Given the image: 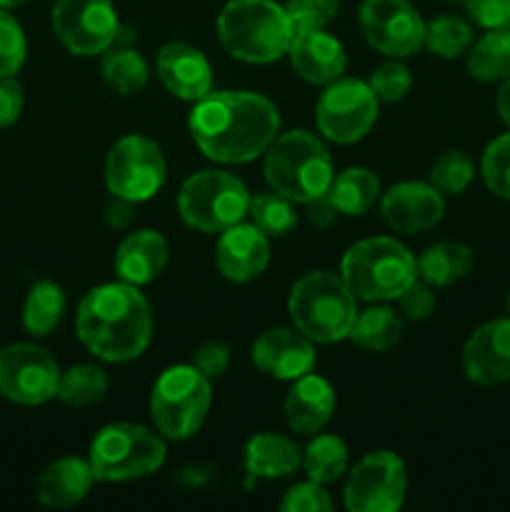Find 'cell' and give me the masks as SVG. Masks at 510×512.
Wrapping results in <instances>:
<instances>
[{
    "label": "cell",
    "mask_w": 510,
    "mask_h": 512,
    "mask_svg": "<svg viewBox=\"0 0 510 512\" xmlns=\"http://www.w3.org/2000/svg\"><path fill=\"white\" fill-rule=\"evenodd\" d=\"M473 160L463 150H445L430 170V183L443 195H460L473 183Z\"/></svg>",
    "instance_id": "d590c367"
},
{
    "label": "cell",
    "mask_w": 510,
    "mask_h": 512,
    "mask_svg": "<svg viewBox=\"0 0 510 512\" xmlns=\"http://www.w3.org/2000/svg\"><path fill=\"white\" fill-rule=\"evenodd\" d=\"M65 313V293L53 280H38L23 305V328L33 338H45L58 328Z\"/></svg>",
    "instance_id": "83f0119b"
},
{
    "label": "cell",
    "mask_w": 510,
    "mask_h": 512,
    "mask_svg": "<svg viewBox=\"0 0 510 512\" xmlns=\"http://www.w3.org/2000/svg\"><path fill=\"white\" fill-rule=\"evenodd\" d=\"M210 400V380L195 365H173L155 383L150 415L165 438L185 440L200 430Z\"/></svg>",
    "instance_id": "ba28073f"
},
{
    "label": "cell",
    "mask_w": 510,
    "mask_h": 512,
    "mask_svg": "<svg viewBox=\"0 0 510 512\" xmlns=\"http://www.w3.org/2000/svg\"><path fill=\"white\" fill-rule=\"evenodd\" d=\"M60 368L48 350L13 343L0 350V395L18 405H43L58 395Z\"/></svg>",
    "instance_id": "7c38bea8"
},
{
    "label": "cell",
    "mask_w": 510,
    "mask_h": 512,
    "mask_svg": "<svg viewBox=\"0 0 510 512\" xmlns=\"http://www.w3.org/2000/svg\"><path fill=\"white\" fill-rule=\"evenodd\" d=\"M375 120H378V98L363 80H333L315 105L318 130L340 145L358 143L370 133Z\"/></svg>",
    "instance_id": "8fae6325"
},
{
    "label": "cell",
    "mask_w": 510,
    "mask_h": 512,
    "mask_svg": "<svg viewBox=\"0 0 510 512\" xmlns=\"http://www.w3.org/2000/svg\"><path fill=\"white\" fill-rule=\"evenodd\" d=\"M308 210H305V215H308V223L315 225V228H330V225L335 223V218H338V208L333 205V200H330V195H320V198L310 200Z\"/></svg>",
    "instance_id": "bcb514c9"
},
{
    "label": "cell",
    "mask_w": 510,
    "mask_h": 512,
    "mask_svg": "<svg viewBox=\"0 0 510 512\" xmlns=\"http://www.w3.org/2000/svg\"><path fill=\"white\" fill-rule=\"evenodd\" d=\"M445 215L443 193L433 183H398L385 193L383 218L398 233H423Z\"/></svg>",
    "instance_id": "2e32d148"
},
{
    "label": "cell",
    "mask_w": 510,
    "mask_h": 512,
    "mask_svg": "<svg viewBox=\"0 0 510 512\" xmlns=\"http://www.w3.org/2000/svg\"><path fill=\"white\" fill-rule=\"evenodd\" d=\"M158 78L175 98L198 103L210 93L213 70L198 48L188 43H168L158 53Z\"/></svg>",
    "instance_id": "44dd1931"
},
{
    "label": "cell",
    "mask_w": 510,
    "mask_h": 512,
    "mask_svg": "<svg viewBox=\"0 0 510 512\" xmlns=\"http://www.w3.org/2000/svg\"><path fill=\"white\" fill-rule=\"evenodd\" d=\"M193 365L205 375L208 380L220 378L230 365V348L223 343H205L200 345L195 353Z\"/></svg>",
    "instance_id": "ee69618b"
},
{
    "label": "cell",
    "mask_w": 510,
    "mask_h": 512,
    "mask_svg": "<svg viewBox=\"0 0 510 512\" xmlns=\"http://www.w3.org/2000/svg\"><path fill=\"white\" fill-rule=\"evenodd\" d=\"M460 3L480 28H510V0H460Z\"/></svg>",
    "instance_id": "b9f144b4"
},
{
    "label": "cell",
    "mask_w": 510,
    "mask_h": 512,
    "mask_svg": "<svg viewBox=\"0 0 510 512\" xmlns=\"http://www.w3.org/2000/svg\"><path fill=\"white\" fill-rule=\"evenodd\" d=\"M400 335H403L400 315H395V310L385 308V305H375V308H368L355 318L348 338H353L358 348L370 350V353H383L398 343Z\"/></svg>",
    "instance_id": "f546056e"
},
{
    "label": "cell",
    "mask_w": 510,
    "mask_h": 512,
    "mask_svg": "<svg viewBox=\"0 0 510 512\" xmlns=\"http://www.w3.org/2000/svg\"><path fill=\"white\" fill-rule=\"evenodd\" d=\"M368 85L375 98L383 100V103H395V100H403L408 95L413 78H410V70L403 63H398V58H393L370 73Z\"/></svg>",
    "instance_id": "f35d334b"
},
{
    "label": "cell",
    "mask_w": 510,
    "mask_h": 512,
    "mask_svg": "<svg viewBox=\"0 0 510 512\" xmlns=\"http://www.w3.org/2000/svg\"><path fill=\"white\" fill-rule=\"evenodd\" d=\"M495 108H498L500 120L510 128V75L500 80L498 95H495Z\"/></svg>",
    "instance_id": "c3c4849f"
},
{
    "label": "cell",
    "mask_w": 510,
    "mask_h": 512,
    "mask_svg": "<svg viewBox=\"0 0 510 512\" xmlns=\"http://www.w3.org/2000/svg\"><path fill=\"white\" fill-rule=\"evenodd\" d=\"M340 215H363L380 195V180L368 168H348L333 178L328 190Z\"/></svg>",
    "instance_id": "f1b7e54d"
},
{
    "label": "cell",
    "mask_w": 510,
    "mask_h": 512,
    "mask_svg": "<svg viewBox=\"0 0 510 512\" xmlns=\"http://www.w3.org/2000/svg\"><path fill=\"white\" fill-rule=\"evenodd\" d=\"M360 25L365 40L388 58H408L423 48L425 23L408 0H363Z\"/></svg>",
    "instance_id": "9a60e30c"
},
{
    "label": "cell",
    "mask_w": 510,
    "mask_h": 512,
    "mask_svg": "<svg viewBox=\"0 0 510 512\" xmlns=\"http://www.w3.org/2000/svg\"><path fill=\"white\" fill-rule=\"evenodd\" d=\"M400 310L408 315L410 320H428L435 310V293L433 285L428 283H410L403 293L398 295Z\"/></svg>",
    "instance_id": "7bdbcfd3"
},
{
    "label": "cell",
    "mask_w": 510,
    "mask_h": 512,
    "mask_svg": "<svg viewBox=\"0 0 510 512\" xmlns=\"http://www.w3.org/2000/svg\"><path fill=\"white\" fill-rule=\"evenodd\" d=\"M248 213L255 228L263 230L265 235H288L298 223L293 200L280 193H260L250 198Z\"/></svg>",
    "instance_id": "e575fe53"
},
{
    "label": "cell",
    "mask_w": 510,
    "mask_h": 512,
    "mask_svg": "<svg viewBox=\"0 0 510 512\" xmlns=\"http://www.w3.org/2000/svg\"><path fill=\"white\" fill-rule=\"evenodd\" d=\"M223 48L243 63H273L288 53L295 30L285 5L273 0H233L218 18Z\"/></svg>",
    "instance_id": "3957f363"
},
{
    "label": "cell",
    "mask_w": 510,
    "mask_h": 512,
    "mask_svg": "<svg viewBox=\"0 0 510 512\" xmlns=\"http://www.w3.org/2000/svg\"><path fill=\"white\" fill-rule=\"evenodd\" d=\"M283 512H328L333 510V500L325 493L320 483H300L285 493L283 503H280Z\"/></svg>",
    "instance_id": "60d3db41"
},
{
    "label": "cell",
    "mask_w": 510,
    "mask_h": 512,
    "mask_svg": "<svg viewBox=\"0 0 510 512\" xmlns=\"http://www.w3.org/2000/svg\"><path fill=\"white\" fill-rule=\"evenodd\" d=\"M168 265V243L155 230H138L120 243L115 253V273L123 283L148 285Z\"/></svg>",
    "instance_id": "603a6c76"
},
{
    "label": "cell",
    "mask_w": 510,
    "mask_h": 512,
    "mask_svg": "<svg viewBox=\"0 0 510 512\" xmlns=\"http://www.w3.org/2000/svg\"><path fill=\"white\" fill-rule=\"evenodd\" d=\"M28 43L18 20L0 8V78H13L25 63Z\"/></svg>",
    "instance_id": "74e56055"
},
{
    "label": "cell",
    "mask_w": 510,
    "mask_h": 512,
    "mask_svg": "<svg viewBox=\"0 0 510 512\" xmlns=\"http://www.w3.org/2000/svg\"><path fill=\"white\" fill-rule=\"evenodd\" d=\"M270 263L268 235L255 225H240L223 230L218 250H215V265L220 273L233 283H248L263 275Z\"/></svg>",
    "instance_id": "d6986e66"
},
{
    "label": "cell",
    "mask_w": 510,
    "mask_h": 512,
    "mask_svg": "<svg viewBox=\"0 0 510 512\" xmlns=\"http://www.w3.org/2000/svg\"><path fill=\"white\" fill-rule=\"evenodd\" d=\"M265 180L293 203H310L330 190L333 160L328 148L308 130L278 135L265 150Z\"/></svg>",
    "instance_id": "277c9868"
},
{
    "label": "cell",
    "mask_w": 510,
    "mask_h": 512,
    "mask_svg": "<svg viewBox=\"0 0 510 512\" xmlns=\"http://www.w3.org/2000/svg\"><path fill=\"white\" fill-rule=\"evenodd\" d=\"M293 30L325 28L338 15V0H288L285 3Z\"/></svg>",
    "instance_id": "ab89813d"
},
{
    "label": "cell",
    "mask_w": 510,
    "mask_h": 512,
    "mask_svg": "<svg viewBox=\"0 0 510 512\" xmlns=\"http://www.w3.org/2000/svg\"><path fill=\"white\" fill-rule=\"evenodd\" d=\"M50 20L58 40L73 55L105 53L120 33L110 0H55Z\"/></svg>",
    "instance_id": "4fadbf2b"
},
{
    "label": "cell",
    "mask_w": 510,
    "mask_h": 512,
    "mask_svg": "<svg viewBox=\"0 0 510 512\" xmlns=\"http://www.w3.org/2000/svg\"><path fill=\"white\" fill-rule=\"evenodd\" d=\"M153 335L148 300L130 283L93 288L78 308V338L108 363H125L145 353Z\"/></svg>",
    "instance_id": "7a4b0ae2"
},
{
    "label": "cell",
    "mask_w": 510,
    "mask_h": 512,
    "mask_svg": "<svg viewBox=\"0 0 510 512\" xmlns=\"http://www.w3.org/2000/svg\"><path fill=\"white\" fill-rule=\"evenodd\" d=\"M190 133L215 163H250L273 145L280 113L258 93H208L190 113Z\"/></svg>",
    "instance_id": "6da1fadb"
},
{
    "label": "cell",
    "mask_w": 510,
    "mask_h": 512,
    "mask_svg": "<svg viewBox=\"0 0 510 512\" xmlns=\"http://www.w3.org/2000/svg\"><path fill=\"white\" fill-rule=\"evenodd\" d=\"M133 200H125V198H115L113 203L108 205V213H105V218H108V225L115 230H123L128 228L130 220H133Z\"/></svg>",
    "instance_id": "7dc6e473"
},
{
    "label": "cell",
    "mask_w": 510,
    "mask_h": 512,
    "mask_svg": "<svg viewBox=\"0 0 510 512\" xmlns=\"http://www.w3.org/2000/svg\"><path fill=\"white\" fill-rule=\"evenodd\" d=\"M463 373L478 385L510 380V315L480 325L463 348Z\"/></svg>",
    "instance_id": "e0dca14e"
},
{
    "label": "cell",
    "mask_w": 510,
    "mask_h": 512,
    "mask_svg": "<svg viewBox=\"0 0 510 512\" xmlns=\"http://www.w3.org/2000/svg\"><path fill=\"white\" fill-rule=\"evenodd\" d=\"M25 0H0V8L3 10H13V8H18V5H23Z\"/></svg>",
    "instance_id": "681fc988"
},
{
    "label": "cell",
    "mask_w": 510,
    "mask_h": 512,
    "mask_svg": "<svg viewBox=\"0 0 510 512\" xmlns=\"http://www.w3.org/2000/svg\"><path fill=\"white\" fill-rule=\"evenodd\" d=\"M288 313L300 333L325 345L348 338L358 318L355 295L350 293L343 278H335L328 270L303 275L293 285Z\"/></svg>",
    "instance_id": "5b68a950"
},
{
    "label": "cell",
    "mask_w": 510,
    "mask_h": 512,
    "mask_svg": "<svg viewBox=\"0 0 510 512\" xmlns=\"http://www.w3.org/2000/svg\"><path fill=\"white\" fill-rule=\"evenodd\" d=\"M148 63L133 48H118L105 53L103 78L120 95H135L148 85Z\"/></svg>",
    "instance_id": "d6a6232c"
},
{
    "label": "cell",
    "mask_w": 510,
    "mask_h": 512,
    "mask_svg": "<svg viewBox=\"0 0 510 512\" xmlns=\"http://www.w3.org/2000/svg\"><path fill=\"white\" fill-rule=\"evenodd\" d=\"M290 63L300 78L315 85H328L345 73L348 55L338 38L325 33L323 28L298 30L290 40Z\"/></svg>",
    "instance_id": "ffe728a7"
},
{
    "label": "cell",
    "mask_w": 510,
    "mask_h": 512,
    "mask_svg": "<svg viewBox=\"0 0 510 512\" xmlns=\"http://www.w3.org/2000/svg\"><path fill=\"white\" fill-rule=\"evenodd\" d=\"M88 463L95 480L105 483L145 478L165 463V443L143 425H105L90 445Z\"/></svg>",
    "instance_id": "52a82bcc"
},
{
    "label": "cell",
    "mask_w": 510,
    "mask_h": 512,
    "mask_svg": "<svg viewBox=\"0 0 510 512\" xmlns=\"http://www.w3.org/2000/svg\"><path fill=\"white\" fill-rule=\"evenodd\" d=\"M105 183L115 198L143 203L165 183V158L155 140L125 135L110 148L105 160Z\"/></svg>",
    "instance_id": "30bf717a"
},
{
    "label": "cell",
    "mask_w": 510,
    "mask_h": 512,
    "mask_svg": "<svg viewBox=\"0 0 510 512\" xmlns=\"http://www.w3.org/2000/svg\"><path fill=\"white\" fill-rule=\"evenodd\" d=\"M423 283L433 288H448L473 270V250L463 243H435L415 260Z\"/></svg>",
    "instance_id": "484cf974"
},
{
    "label": "cell",
    "mask_w": 510,
    "mask_h": 512,
    "mask_svg": "<svg viewBox=\"0 0 510 512\" xmlns=\"http://www.w3.org/2000/svg\"><path fill=\"white\" fill-rule=\"evenodd\" d=\"M343 280L355 300H393L415 283L418 268L405 245L393 238H365L343 255Z\"/></svg>",
    "instance_id": "8992f818"
},
{
    "label": "cell",
    "mask_w": 510,
    "mask_h": 512,
    "mask_svg": "<svg viewBox=\"0 0 510 512\" xmlns=\"http://www.w3.org/2000/svg\"><path fill=\"white\" fill-rule=\"evenodd\" d=\"M108 393V375L95 365H75V368L60 373L58 395L65 405L73 408H88L100 403Z\"/></svg>",
    "instance_id": "4dcf8cb0"
},
{
    "label": "cell",
    "mask_w": 510,
    "mask_h": 512,
    "mask_svg": "<svg viewBox=\"0 0 510 512\" xmlns=\"http://www.w3.org/2000/svg\"><path fill=\"white\" fill-rule=\"evenodd\" d=\"M248 188L225 170H200L190 175L178 195L180 218L203 233L233 228L248 215Z\"/></svg>",
    "instance_id": "9c48e42d"
},
{
    "label": "cell",
    "mask_w": 510,
    "mask_h": 512,
    "mask_svg": "<svg viewBox=\"0 0 510 512\" xmlns=\"http://www.w3.org/2000/svg\"><path fill=\"white\" fill-rule=\"evenodd\" d=\"M303 463L313 483H335L348 468V448L338 435H318L305 450Z\"/></svg>",
    "instance_id": "836d02e7"
},
{
    "label": "cell",
    "mask_w": 510,
    "mask_h": 512,
    "mask_svg": "<svg viewBox=\"0 0 510 512\" xmlns=\"http://www.w3.org/2000/svg\"><path fill=\"white\" fill-rule=\"evenodd\" d=\"M285 420L295 433H318L330 423L335 413V390L333 385L318 375H303L295 380L285 398Z\"/></svg>",
    "instance_id": "7402d4cb"
},
{
    "label": "cell",
    "mask_w": 510,
    "mask_h": 512,
    "mask_svg": "<svg viewBox=\"0 0 510 512\" xmlns=\"http://www.w3.org/2000/svg\"><path fill=\"white\" fill-rule=\"evenodd\" d=\"M408 490V473L403 460L390 450L365 455L350 473L345 485V508L350 512H393L400 510Z\"/></svg>",
    "instance_id": "5bb4252c"
},
{
    "label": "cell",
    "mask_w": 510,
    "mask_h": 512,
    "mask_svg": "<svg viewBox=\"0 0 510 512\" xmlns=\"http://www.w3.org/2000/svg\"><path fill=\"white\" fill-rule=\"evenodd\" d=\"M93 480L90 463L80 458H60L40 473L35 495L45 508H70L88 495Z\"/></svg>",
    "instance_id": "cb8c5ba5"
},
{
    "label": "cell",
    "mask_w": 510,
    "mask_h": 512,
    "mask_svg": "<svg viewBox=\"0 0 510 512\" xmlns=\"http://www.w3.org/2000/svg\"><path fill=\"white\" fill-rule=\"evenodd\" d=\"M468 73L480 83H500L510 75V28L485 30L468 48Z\"/></svg>",
    "instance_id": "4316f807"
},
{
    "label": "cell",
    "mask_w": 510,
    "mask_h": 512,
    "mask_svg": "<svg viewBox=\"0 0 510 512\" xmlns=\"http://www.w3.org/2000/svg\"><path fill=\"white\" fill-rule=\"evenodd\" d=\"M470 43H473V28L460 15H438L425 23L423 45L438 58H458V55L468 53Z\"/></svg>",
    "instance_id": "1f68e13d"
},
{
    "label": "cell",
    "mask_w": 510,
    "mask_h": 512,
    "mask_svg": "<svg viewBox=\"0 0 510 512\" xmlns=\"http://www.w3.org/2000/svg\"><path fill=\"white\" fill-rule=\"evenodd\" d=\"M300 450L293 440L278 433H260L248 440L245 448V470L250 478H288L298 470Z\"/></svg>",
    "instance_id": "d4e9b609"
},
{
    "label": "cell",
    "mask_w": 510,
    "mask_h": 512,
    "mask_svg": "<svg viewBox=\"0 0 510 512\" xmlns=\"http://www.w3.org/2000/svg\"><path fill=\"white\" fill-rule=\"evenodd\" d=\"M23 88L13 78H0V130L10 128L23 113Z\"/></svg>",
    "instance_id": "f6af8a7d"
},
{
    "label": "cell",
    "mask_w": 510,
    "mask_h": 512,
    "mask_svg": "<svg viewBox=\"0 0 510 512\" xmlns=\"http://www.w3.org/2000/svg\"><path fill=\"white\" fill-rule=\"evenodd\" d=\"M253 363L275 380H298L308 375L315 365L313 340L298 330L273 328L265 330L250 350Z\"/></svg>",
    "instance_id": "ac0fdd59"
},
{
    "label": "cell",
    "mask_w": 510,
    "mask_h": 512,
    "mask_svg": "<svg viewBox=\"0 0 510 512\" xmlns=\"http://www.w3.org/2000/svg\"><path fill=\"white\" fill-rule=\"evenodd\" d=\"M505 308H508V315H510V288H508V295H505Z\"/></svg>",
    "instance_id": "f907efd6"
},
{
    "label": "cell",
    "mask_w": 510,
    "mask_h": 512,
    "mask_svg": "<svg viewBox=\"0 0 510 512\" xmlns=\"http://www.w3.org/2000/svg\"><path fill=\"white\" fill-rule=\"evenodd\" d=\"M480 173H483L485 188L495 198L510 200V133L490 140L480 160Z\"/></svg>",
    "instance_id": "8d00e7d4"
}]
</instances>
